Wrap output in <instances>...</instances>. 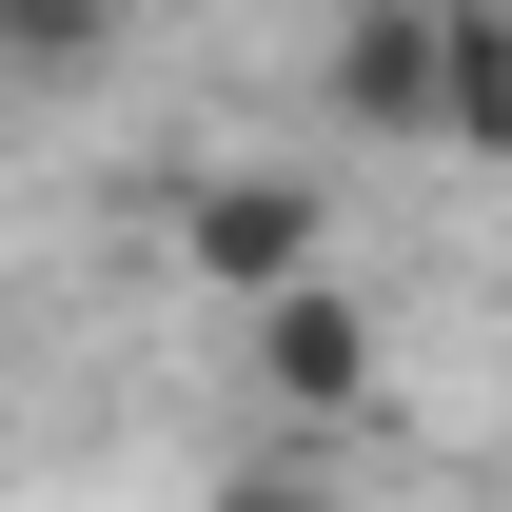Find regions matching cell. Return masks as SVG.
Here are the masks:
<instances>
[{"label":"cell","instance_id":"6da1fadb","mask_svg":"<svg viewBox=\"0 0 512 512\" xmlns=\"http://www.w3.org/2000/svg\"><path fill=\"white\" fill-rule=\"evenodd\" d=\"M237 375H256V414H276V434L355 453V434H375V394H394V316L355 296V276H276V296L237 316Z\"/></svg>","mask_w":512,"mask_h":512},{"label":"cell","instance_id":"7a4b0ae2","mask_svg":"<svg viewBox=\"0 0 512 512\" xmlns=\"http://www.w3.org/2000/svg\"><path fill=\"white\" fill-rule=\"evenodd\" d=\"M178 276L217 296V316H256L276 276H335V178L316 158H217V178H178Z\"/></svg>","mask_w":512,"mask_h":512},{"label":"cell","instance_id":"3957f363","mask_svg":"<svg viewBox=\"0 0 512 512\" xmlns=\"http://www.w3.org/2000/svg\"><path fill=\"white\" fill-rule=\"evenodd\" d=\"M335 138H375V158H434V0H355L335 20V60H316Z\"/></svg>","mask_w":512,"mask_h":512},{"label":"cell","instance_id":"277c9868","mask_svg":"<svg viewBox=\"0 0 512 512\" xmlns=\"http://www.w3.org/2000/svg\"><path fill=\"white\" fill-rule=\"evenodd\" d=\"M512 138V0H434V158Z\"/></svg>","mask_w":512,"mask_h":512},{"label":"cell","instance_id":"5b68a950","mask_svg":"<svg viewBox=\"0 0 512 512\" xmlns=\"http://www.w3.org/2000/svg\"><path fill=\"white\" fill-rule=\"evenodd\" d=\"M138 0H0V79L20 99H79V79H119Z\"/></svg>","mask_w":512,"mask_h":512},{"label":"cell","instance_id":"8992f818","mask_svg":"<svg viewBox=\"0 0 512 512\" xmlns=\"http://www.w3.org/2000/svg\"><path fill=\"white\" fill-rule=\"evenodd\" d=\"M197 512H355V453H316V434H276V453H237Z\"/></svg>","mask_w":512,"mask_h":512}]
</instances>
